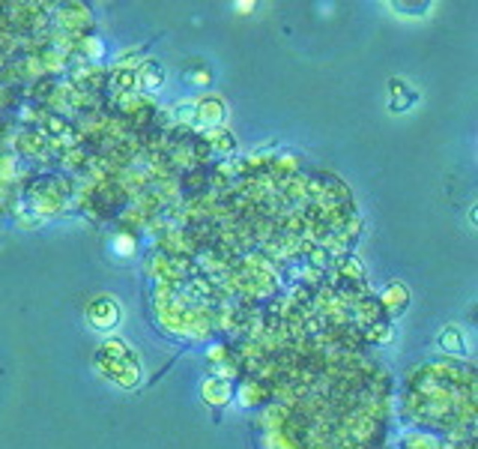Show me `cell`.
<instances>
[{"instance_id": "obj_1", "label": "cell", "mask_w": 478, "mask_h": 449, "mask_svg": "<svg viewBox=\"0 0 478 449\" xmlns=\"http://www.w3.org/2000/svg\"><path fill=\"white\" fill-rule=\"evenodd\" d=\"M90 321H93V327H99V330L114 327V321H117V306L111 303V299H99L96 306H90Z\"/></svg>"}, {"instance_id": "obj_2", "label": "cell", "mask_w": 478, "mask_h": 449, "mask_svg": "<svg viewBox=\"0 0 478 449\" xmlns=\"http://www.w3.org/2000/svg\"><path fill=\"white\" fill-rule=\"evenodd\" d=\"M439 345L446 347V351H455V354H463V333L458 327H446L439 333Z\"/></svg>"}, {"instance_id": "obj_3", "label": "cell", "mask_w": 478, "mask_h": 449, "mask_svg": "<svg viewBox=\"0 0 478 449\" xmlns=\"http://www.w3.org/2000/svg\"><path fill=\"white\" fill-rule=\"evenodd\" d=\"M161 78H165V72H161L159 64H147V66L141 69V87H147V90H159Z\"/></svg>"}, {"instance_id": "obj_4", "label": "cell", "mask_w": 478, "mask_h": 449, "mask_svg": "<svg viewBox=\"0 0 478 449\" xmlns=\"http://www.w3.org/2000/svg\"><path fill=\"white\" fill-rule=\"evenodd\" d=\"M200 108H204V111H200V117H204L207 123H212V120L221 117V102H219V99H207V102L200 105Z\"/></svg>"}]
</instances>
